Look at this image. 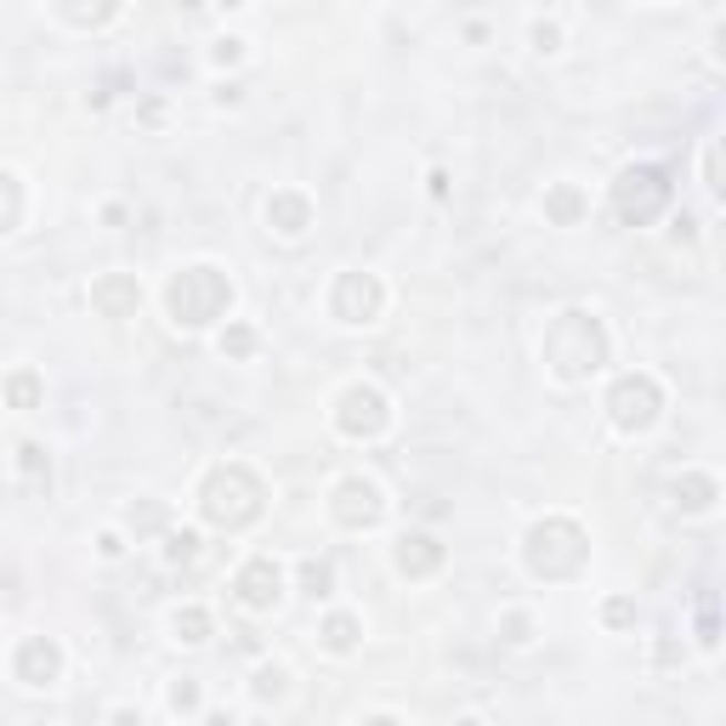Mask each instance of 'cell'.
I'll return each mask as SVG.
<instances>
[{"instance_id":"obj_35","label":"cell","mask_w":726,"mask_h":726,"mask_svg":"<svg viewBox=\"0 0 726 726\" xmlns=\"http://www.w3.org/2000/svg\"><path fill=\"white\" fill-rule=\"evenodd\" d=\"M96 556H103V562H120V556H125V534H120V528L96 534Z\"/></svg>"},{"instance_id":"obj_29","label":"cell","mask_w":726,"mask_h":726,"mask_svg":"<svg viewBox=\"0 0 726 726\" xmlns=\"http://www.w3.org/2000/svg\"><path fill=\"white\" fill-rule=\"evenodd\" d=\"M250 58V40L245 34H216L211 40V69H238Z\"/></svg>"},{"instance_id":"obj_32","label":"cell","mask_w":726,"mask_h":726,"mask_svg":"<svg viewBox=\"0 0 726 726\" xmlns=\"http://www.w3.org/2000/svg\"><path fill=\"white\" fill-rule=\"evenodd\" d=\"M602 624H607V631H631V624H636V596H607L602 602Z\"/></svg>"},{"instance_id":"obj_42","label":"cell","mask_w":726,"mask_h":726,"mask_svg":"<svg viewBox=\"0 0 726 726\" xmlns=\"http://www.w3.org/2000/svg\"><path fill=\"white\" fill-rule=\"evenodd\" d=\"M358 726H403V720H398V715H364Z\"/></svg>"},{"instance_id":"obj_27","label":"cell","mask_w":726,"mask_h":726,"mask_svg":"<svg viewBox=\"0 0 726 726\" xmlns=\"http://www.w3.org/2000/svg\"><path fill=\"white\" fill-rule=\"evenodd\" d=\"M165 704H171V715H200V704H205L200 675H176V682L165 687Z\"/></svg>"},{"instance_id":"obj_6","label":"cell","mask_w":726,"mask_h":726,"mask_svg":"<svg viewBox=\"0 0 726 726\" xmlns=\"http://www.w3.org/2000/svg\"><path fill=\"white\" fill-rule=\"evenodd\" d=\"M607 420L618 438H642L664 420V380L653 369H624L613 386H607Z\"/></svg>"},{"instance_id":"obj_39","label":"cell","mask_w":726,"mask_h":726,"mask_svg":"<svg viewBox=\"0 0 726 726\" xmlns=\"http://www.w3.org/2000/svg\"><path fill=\"white\" fill-rule=\"evenodd\" d=\"M426 193L443 205V200H449V171H431V176H426Z\"/></svg>"},{"instance_id":"obj_40","label":"cell","mask_w":726,"mask_h":726,"mask_svg":"<svg viewBox=\"0 0 726 726\" xmlns=\"http://www.w3.org/2000/svg\"><path fill=\"white\" fill-rule=\"evenodd\" d=\"M238 96H245L238 85H222V91H216V109H238Z\"/></svg>"},{"instance_id":"obj_16","label":"cell","mask_w":726,"mask_h":726,"mask_svg":"<svg viewBox=\"0 0 726 726\" xmlns=\"http://www.w3.org/2000/svg\"><path fill=\"white\" fill-rule=\"evenodd\" d=\"M120 534H131L136 545H142V540H165V534H171V505H165V500H154V494L131 500V505H125V517H120Z\"/></svg>"},{"instance_id":"obj_18","label":"cell","mask_w":726,"mask_h":726,"mask_svg":"<svg viewBox=\"0 0 726 726\" xmlns=\"http://www.w3.org/2000/svg\"><path fill=\"white\" fill-rule=\"evenodd\" d=\"M318 647H324V653H335V658L358 653V647H364V618H358V613H347V607L324 613V624H318Z\"/></svg>"},{"instance_id":"obj_20","label":"cell","mask_w":726,"mask_h":726,"mask_svg":"<svg viewBox=\"0 0 726 726\" xmlns=\"http://www.w3.org/2000/svg\"><path fill=\"white\" fill-rule=\"evenodd\" d=\"M0 398H7V409H23V415H34L40 403H45V380L23 364V369H12L7 380H0Z\"/></svg>"},{"instance_id":"obj_1","label":"cell","mask_w":726,"mask_h":726,"mask_svg":"<svg viewBox=\"0 0 726 726\" xmlns=\"http://www.w3.org/2000/svg\"><path fill=\"white\" fill-rule=\"evenodd\" d=\"M540 358H545L551 380H562V386H591V380L613 364V335H607V324H602L591 307H562V313L545 324Z\"/></svg>"},{"instance_id":"obj_17","label":"cell","mask_w":726,"mask_h":726,"mask_svg":"<svg viewBox=\"0 0 726 726\" xmlns=\"http://www.w3.org/2000/svg\"><path fill=\"white\" fill-rule=\"evenodd\" d=\"M585 216H591V193L579 182H551L545 187V222L551 227H579Z\"/></svg>"},{"instance_id":"obj_21","label":"cell","mask_w":726,"mask_h":726,"mask_svg":"<svg viewBox=\"0 0 726 726\" xmlns=\"http://www.w3.org/2000/svg\"><path fill=\"white\" fill-rule=\"evenodd\" d=\"M296 591L313 596V602H329L335 596V562L329 556H301L296 562Z\"/></svg>"},{"instance_id":"obj_24","label":"cell","mask_w":726,"mask_h":726,"mask_svg":"<svg viewBox=\"0 0 726 726\" xmlns=\"http://www.w3.org/2000/svg\"><path fill=\"white\" fill-rule=\"evenodd\" d=\"M18 222H23V182H18V171L0 165V238L18 233Z\"/></svg>"},{"instance_id":"obj_33","label":"cell","mask_w":726,"mask_h":726,"mask_svg":"<svg viewBox=\"0 0 726 726\" xmlns=\"http://www.w3.org/2000/svg\"><path fill=\"white\" fill-rule=\"evenodd\" d=\"M165 114H171L165 96H142V103H136V125H142V131H160V125H165Z\"/></svg>"},{"instance_id":"obj_12","label":"cell","mask_w":726,"mask_h":726,"mask_svg":"<svg viewBox=\"0 0 726 726\" xmlns=\"http://www.w3.org/2000/svg\"><path fill=\"white\" fill-rule=\"evenodd\" d=\"M443 562H449V545L438 534H426V528H409L392 545V567L403 579H431V573H443Z\"/></svg>"},{"instance_id":"obj_26","label":"cell","mask_w":726,"mask_h":726,"mask_svg":"<svg viewBox=\"0 0 726 726\" xmlns=\"http://www.w3.org/2000/svg\"><path fill=\"white\" fill-rule=\"evenodd\" d=\"M200 556H205V540L193 534V528H171V534H165V562L171 567H193Z\"/></svg>"},{"instance_id":"obj_30","label":"cell","mask_w":726,"mask_h":726,"mask_svg":"<svg viewBox=\"0 0 726 726\" xmlns=\"http://www.w3.org/2000/svg\"><path fill=\"white\" fill-rule=\"evenodd\" d=\"M58 18L74 23V29H103V23L120 18V7H114V0H109V7H58Z\"/></svg>"},{"instance_id":"obj_25","label":"cell","mask_w":726,"mask_h":726,"mask_svg":"<svg viewBox=\"0 0 726 726\" xmlns=\"http://www.w3.org/2000/svg\"><path fill=\"white\" fill-rule=\"evenodd\" d=\"M216 347H222V358H233V364H245V358H256V347H262V335H256V324H227Z\"/></svg>"},{"instance_id":"obj_13","label":"cell","mask_w":726,"mask_h":726,"mask_svg":"<svg viewBox=\"0 0 726 726\" xmlns=\"http://www.w3.org/2000/svg\"><path fill=\"white\" fill-rule=\"evenodd\" d=\"M142 307V278L136 273H103L91 284V313L96 318H136Z\"/></svg>"},{"instance_id":"obj_8","label":"cell","mask_w":726,"mask_h":726,"mask_svg":"<svg viewBox=\"0 0 726 726\" xmlns=\"http://www.w3.org/2000/svg\"><path fill=\"white\" fill-rule=\"evenodd\" d=\"M329 522L347 528V534H369V528L386 522V489H380L375 477H364V471L335 477V489H329Z\"/></svg>"},{"instance_id":"obj_41","label":"cell","mask_w":726,"mask_h":726,"mask_svg":"<svg viewBox=\"0 0 726 726\" xmlns=\"http://www.w3.org/2000/svg\"><path fill=\"white\" fill-rule=\"evenodd\" d=\"M205 726H238L233 709H205Z\"/></svg>"},{"instance_id":"obj_28","label":"cell","mask_w":726,"mask_h":726,"mask_svg":"<svg viewBox=\"0 0 726 726\" xmlns=\"http://www.w3.org/2000/svg\"><path fill=\"white\" fill-rule=\"evenodd\" d=\"M500 642L505 647H528V642H534V613H528V607H505L500 613Z\"/></svg>"},{"instance_id":"obj_9","label":"cell","mask_w":726,"mask_h":726,"mask_svg":"<svg viewBox=\"0 0 726 726\" xmlns=\"http://www.w3.org/2000/svg\"><path fill=\"white\" fill-rule=\"evenodd\" d=\"M380 313H386V284H380L375 273H364V267L335 273V284H329V318H335V324L364 329V324H375Z\"/></svg>"},{"instance_id":"obj_37","label":"cell","mask_w":726,"mask_h":726,"mask_svg":"<svg viewBox=\"0 0 726 726\" xmlns=\"http://www.w3.org/2000/svg\"><path fill=\"white\" fill-rule=\"evenodd\" d=\"M682 658H687V647H682V642H669V636H664V642L653 647V664H658V669H669V664H682Z\"/></svg>"},{"instance_id":"obj_11","label":"cell","mask_w":726,"mask_h":726,"mask_svg":"<svg viewBox=\"0 0 726 726\" xmlns=\"http://www.w3.org/2000/svg\"><path fill=\"white\" fill-rule=\"evenodd\" d=\"M63 664L69 658H63V647L52 636H23L18 653H12V675H18L23 687H34V693L40 687H58L63 682Z\"/></svg>"},{"instance_id":"obj_2","label":"cell","mask_w":726,"mask_h":726,"mask_svg":"<svg viewBox=\"0 0 726 726\" xmlns=\"http://www.w3.org/2000/svg\"><path fill=\"white\" fill-rule=\"evenodd\" d=\"M591 562V534L585 522L567 517V511H551L540 522H528L522 534V567L540 579V585H567V579H579Z\"/></svg>"},{"instance_id":"obj_34","label":"cell","mask_w":726,"mask_h":726,"mask_svg":"<svg viewBox=\"0 0 726 726\" xmlns=\"http://www.w3.org/2000/svg\"><path fill=\"white\" fill-rule=\"evenodd\" d=\"M704 187H709V200H720V142L704 149Z\"/></svg>"},{"instance_id":"obj_15","label":"cell","mask_w":726,"mask_h":726,"mask_svg":"<svg viewBox=\"0 0 726 726\" xmlns=\"http://www.w3.org/2000/svg\"><path fill=\"white\" fill-rule=\"evenodd\" d=\"M715 500H720V482L709 471H682V477L669 482V505L682 511V517H709Z\"/></svg>"},{"instance_id":"obj_23","label":"cell","mask_w":726,"mask_h":726,"mask_svg":"<svg viewBox=\"0 0 726 726\" xmlns=\"http://www.w3.org/2000/svg\"><path fill=\"white\" fill-rule=\"evenodd\" d=\"M18 471H23L29 489H52V454H45V443L23 438L18 443Z\"/></svg>"},{"instance_id":"obj_4","label":"cell","mask_w":726,"mask_h":726,"mask_svg":"<svg viewBox=\"0 0 726 726\" xmlns=\"http://www.w3.org/2000/svg\"><path fill=\"white\" fill-rule=\"evenodd\" d=\"M227 307H233V278L216 262H187L165 278V318L187 335H200L216 318H227Z\"/></svg>"},{"instance_id":"obj_36","label":"cell","mask_w":726,"mask_h":726,"mask_svg":"<svg viewBox=\"0 0 726 726\" xmlns=\"http://www.w3.org/2000/svg\"><path fill=\"white\" fill-rule=\"evenodd\" d=\"M669 238H675V245H698V216H675V227H669Z\"/></svg>"},{"instance_id":"obj_3","label":"cell","mask_w":726,"mask_h":726,"mask_svg":"<svg viewBox=\"0 0 726 726\" xmlns=\"http://www.w3.org/2000/svg\"><path fill=\"white\" fill-rule=\"evenodd\" d=\"M193 505H200V517H205L211 528L238 534V528L262 522V511H267V482H262L245 460H222V466L205 471L200 500H193Z\"/></svg>"},{"instance_id":"obj_5","label":"cell","mask_w":726,"mask_h":726,"mask_svg":"<svg viewBox=\"0 0 726 726\" xmlns=\"http://www.w3.org/2000/svg\"><path fill=\"white\" fill-rule=\"evenodd\" d=\"M669 200H675V182H669V171L653 165V160L624 165V171L613 176V193H607V205H613V216H618L624 227H653V222L669 211Z\"/></svg>"},{"instance_id":"obj_7","label":"cell","mask_w":726,"mask_h":726,"mask_svg":"<svg viewBox=\"0 0 726 726\" xmlns=\"http://www.w3.org/2000/svg\"><path fill=\"white\" fill-rule=\"evenodd\" d=\"M329 420L347 443H375V438H386V426H392V398H386L375 380H352V386H341Z\"/></svg>"},{"instance_id":"obj_14","label":"cell","mask_w":726,"mask_h":726,"mask_svg":"<svg viewBox=\"0 0 726 726\" xmlns=\"http://www.w3.org/2000/svg\"><path fill=\"white\" fill-rule=\"evenodd\" d=\"M262 216H267V227H273L278 238H301V233L313 227V200H307L301 187H273L267 205H262Z\"/></svg>"},{"instance_id":"obj_38","label":"cell","mask_w":726,"mask_h":726,"mask_svg":"<svg viewBox=\"0 0 726 726\" xmlns=\"http://www.w3.org/2000/svg\"><path fill=\"white\" fill-rule=\"evenodd\" d=\"M109 726H142V709H131V704H114V709H109Z\"/></svg>"},{"instance_id":"obj_19","label":"cell","mask_w":726,"mask_h":726,"mask_svg":"<svg viewBox=\"0 0 726 726\" xmlns=\"http://www.w3.org/2000/svg\"><path fill=\"white\" fill-rule=\"evenodd\" d=\"M171 636H176L182 647H205V642L216 636V618H211V607H200V602H182V607L171 613Z\"/></svg>"},{"instance_id":"obj_31","label":"cell","mask_w":726,"mask_h":726,"mask_svg":"<svg viewBox=\"0 0 726 726\" xmlns=\"http://www.w3.org/2000/svg\"><path fill=\"white\" fill-rule=\"evenodd\" d=\"M528 45H534L540 58H556V52H562V23H551V18H534V23H528Z\"/></svg>"},{"instance_id":"obj_22","label":"cell","mask_w":726,"mask_h":726,"mask_svg":"<svg viewBox=\"0 0 726 726\" xmlns=\"http://www.w3.org/2000/svg\"><path fill=\"white\" fill-rule=\"evenodd\" d=\"M250 698H256V704H284V698H289V669H284L278 658H267V664L250 675Z\"/></svg>"},{"instance_id":"obj_10","label":"cell","mask_w":726,"mask_h":726,"mask_svg":"<svg viewBox=\"0 0 726 726\" xmlns=\"http://www.w3.org/2000/svg\"><path fill=\"white\" fill-rule=\"evenodd\" d=\"M278 596H284V567H278V556H250V562H238V573H233V602H238V607L273 613Z\"/></svg>"},{"instance_id":"obj_43","label":"cell","mask_w":726,"mask_h":726,"mask_svg":"<svg viewBox=\"0 0 726 726\" xmlns=\"http://www.w3.org/2000/svg\"><path fill=\"white\" fill-rule=\"evenodd\" d=\"M454 726H482V720H477V715H460V720H454Z\"/></svg>"}]
</instances>
